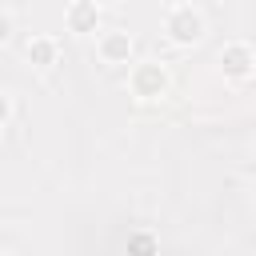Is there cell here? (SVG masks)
<instances>
[{"label": "cell", "instance_id": "cell-1", "mask_svg": "<svg viewBox=\"0 0 256 256\" xmlns=\"http://www.w3.org/2000/svg\"><path fill=\"white\" fill-rule=\"evenodd\" d=\"M168 84H172V76L160 60H140L128 72V92L136 100H160V96H168Z\"/></svg>", "mask_w": 256, "mask_h": 256}, {"label": "cell", "instance_id": "cell-2", "mask_svg": "<svg viewBox=\"0 0 256 256\" xmlns=\"http://www.w3.org/2000/svg\"><path fill=\"white\" fill-rule=\"evenodd\" d=\"M164 32H168L172 44L188 48V44H196V40L204 36V16H200L192 4H180V8H172V12L164 16Z\"/></svg>", "mask_w": 256, "mask_h": 256}, {"label": "cell", "instance_id": "cell-3", "mask_svg": "<svg viewBox=\"0 0 256 256\" xmlns=\"http://www.w3.org/2000/svg\"><path fill=\"white\" fill-rule=\"evenodd\" d=\"M220 72H224L228 80H248V76L256 72V52H252V44H244V40L224 44V52H220Z\"/></svg>", "mask_w": 256, "mask_h": 256}, {"label": "cell", "instance_id": "cell-4", "mask_svg": "<svg viewBox=\"0 0 256 256\" xmlns=\"http://www.w3.org/2000/svg\"><path fill=\"white\" fill-rule=\"evenodd\" d=\"M96 56L100 64H128L132 60V36L124 28H108L96 36Z\"/></svg>", "mask_w": 256, "mask_h": 256}, {"label": "cell", "instance_id": "cell-5", "mask_svg": "<svg viewBox=\"0 0 256 256\" xmlns=\"http://www.w3.org/2000/svg\"><path fill=\"white\" fill-rule=\"evenodd\" d=\"M64 24H68V32H80V36L100 32V0H68Z\"/></svg>", "mask_w": 256, "mask_h": 256}, {"label": "cell", "instance_id": "cell-6", "mask_svg": "<svg viewBox=\"0 0 256 256\" xmlns=\"http://www.w3.org/2000/svg\"><path fill=\"white\" fill-rule=\"evenodd\" d=\"M24 52H28V60H32L36 68L60 64V40H56V36H32V40L24 44Z\"/></svg>", "mask_w": 256, "mask_h": 256}, {"label": "cell", "instance_id": "cell-7", "mask_svg": "<svg viewBox=\"0 0 256 256\" xmlns=\"http://www.w3.org/2000/svg\"><path fill=\"white\" fill-rule=\"evenodd\" d=\"M128 256H156V236H152V232H132Z\"/></svg>", "mask_w": 256, "mask_h": 256}, {"label": "cell", "instance_id": "cell-8", "mask_svg": "<svg viewBox=\"0 0 256 256\" xmlns=\"http://www.w3.org/2000/svg\"><path fill=\"white\" fill-rule=\"evenodd\" d=\"M8 40H12V16L0 8V44H8Z\"/></svg>", "mask_w": 256, "mask_h": 256}, {"label": "cell", "instance_id": "cell-9", "mask_svg": "<svg viewBox=\"0 0 256 256\" xmlns=\"http://www.w3.org/2000/svg\"><path fill=\"white\" fill-rule=\"evenodd\" d=\"M8 116H12V100H8V92L0 88V128L8 124Z\"/></svg>", "mask_w": 256, "mask_h": 256}, {"label": "cell", "instance_id": "cell-10", "mask_svg": "<svg viewBox=\"0 0 256 256\" xmlns=\"http://www.w3.org/2000/svg\"><path fill=\"white\" fill-rule=\"evenodd\" d=\"M168 4H172V8H180V4H188V0H168Z\"/></svg>", "mask_w": 256, "mask_h": 256}]
</instances>
